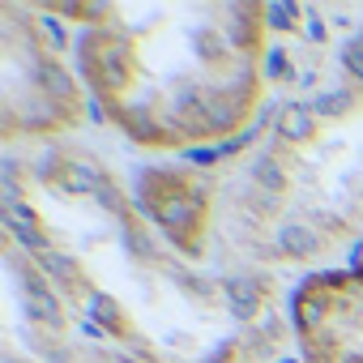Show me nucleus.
Here are the masks:
<instances>
[{"instance_id":"f257e3e1","label":"nucleus","mask_w":363,"mask_h":363,"mask_svg":"<svg viewBox=\"0 0 363 363\" xmlns=\"http://www.w3.org/2000/svg\"><path fill=\"white\" fill-rule=\"evenodd\" d=\"M5 235L52 282L73 329L137 363H274V282L218 257L214 201L184 179H124L69 141L5 171Z\"/></svg>"},{"instance_id":"f03ea898","label":"nucleus","mask_w":363,"mask_h":363,"mask_svg":"<svg viewBox=\"0 0 363 363\" xmlns=\"http://www.w3.org/2000/svg\"><path fill=\"white\" fill-rule=\"evenodd\" d=\"M48 13L86 18L73 56L82 86L103 124L137 150L223 145L265 107V5H56Z\"/></svg>"},{"instance_id":"7ed1b4c3","label":"nucleus","mask_w":363,"mask_h":363,"mask_svg":"<svg viewBox=\"0 0 363 363\" xmlns=\"http://www.w3.org/2000/svg\"><path fill=\"white\" fill-rule=\"evenodd\" d=\"M223 244L303 265L363 235V48L350 77L278 120L223 197Z\"/></svg>"},{"instance_id":"20e7f679","label":"nucleus","mask_w":363,"mask_h":363,"mask_svg":"<svg viewBox=\"0 0 363 363\" xmlns=\"http://www.w3.org/2000/svg\"><path fill=\"white\" fill-rule=\"evenodd\" d=\"M86 116L82 73L60 56L39 9L0 5V137L9 150L48 145Z\"/></svg>"},{"instance_id":"39448f33","label":"nucleus","mask_w":363,"mask_h":363,"mask_svg":"<svg viewBox=\"0 0 363 363\" xmlns=\"http://www.w3.org/2000/svg\"><path fill=\"white\" fill-rule=\"evenodd\" d=\"M286 329L299 363H363V244L291 291Z\"/></svg>"},{"instance_id":"423d86ee","label":"nucleus","mask_w":363,"mask_h":363,"mask_svg":"<svg viewBox=\"0 0 363 363\" xmlns=\"http://www.w3.org/2000/svg\"><path fill=\"white\" fill-rule=\"evenodd\" d=\"M26 265H30L39 299H26V291H18L9 282V333L26 342V350H30L35 363H137V359H124V354H116V350L82 337L73 329V320L65 316L52 282L39 274V265L30 257H26Z\"/></svg>"}]
</instances>
